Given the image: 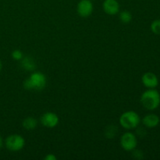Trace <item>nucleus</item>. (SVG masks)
Returning a JSON list of instances; mask_svg holds the SVG:
<instances>
[{"instance_id":"nucleus-6","label":"nucleus","mask_w":160,"mask_h":160,"mask_svg":"<svg viewBox=\"0 0 160 160\" xmlns=\"http://www.w3.org/2000/svg\"><path fill=\"white\" fill-rule=\"evenodd\" d=\"M94 9L92 0H81L77 6V11L80 17L86 18L91 16Z\"/></svg>"},{"instance_id":"nucleus-2","label":"nucleus","mask_w":160,"mask_h":160,"mask_svg":"<svg viewBox=\"0 0 160 160\" xmlns=\"http://www.w3.org/2000/svg\"><path fill=\"white\" fill-rule=\"evenodd\" d=\"M46 77L41 72H34L23 82V87L27 90L41 91L46 85Z\"/></svg>"},{"instance_id":"nucleus-16","label":"nucleus","mask_w":160,"mask_h":160,"mask_svg":"<svg viewBox=\"0 0 160 160\" xmlns=\"http://www.w3.org/2000/svg\"><path fill=\"white\" fill-rule=\"evenodd\" d=\"M11 56H12V59H15V60H21L22 58L23 57V52L19 49H16L12 51Z\"/></svg>"},{"instance_id":"nucleus-3","label":"nucleus","mask_w":160,"mask_h":160,"mask_svg":"<svg viewBox=\"0 0 160 160\" xmlns=\"http://www.w3.org/2000/svg\"><path fill=\"white\" fill-rule=\"evenodd\" d=\"M141 123V117L136 112L132 110L123 112L120 117V123L126 130L136 129Z\"/></svg>"},{"instance_id":"nucleus-8","label":"nucleus","mask_w":160,"mask_h":160,"mask_svg":"<svg viewBox=\"0 0 160 160\" xmlns=\"http://www.w3.org/2000/svg\"><path fill=\"white\" fill-rule=\"evenodd\" d=\"M142 84L147 88H156L159 85L158 77L152 72H147L144 73L142 78Z\"/></svg>"},{"instance_id":"nucleus-9","label":"nucleus","mask_w":160,"mask_h":160,"mask_svg":"<svg viewBox=\"0 0 160 160\" xmlns=\"http://www.w3.org/2000/svg\"><path fill=\"white\" fill-rule=\"evenodd\" d=\"M102 9L109 15H116L120 11V4L117 0H105L102 3Z\"/></svg>"},{"instance_id":"nucleus-13","label":"nucleus","mask_w":160,"mask_h":160,"mask_svg":"<svg viewBox=\"0 0 160 160\" xmlns=\"http://www.w3.org/2000/svg\"><path fill=\"white\" fill-rule=\"evenodd\" d=\"M118 132V128L114 125H110L105 131V136L108 138H113Z\"/></svg>"},{"instance_id":"nucleus-19","label":"nucleus","mask_w":160,"mask_h":160,"mask_svg":"<svg viewBox=\"0 0 160 160\" xmlns=\"http://www.w3.org/2000/svg\"><path fill=\"white\" fill-rule=\"evenodd\" d=\"M45 160H56L57 159H56V156L53 154H48L45 157V159H44Z\"/></svg>"},{"instance_id":"nucleus-21","label":"nucleus","mask_w":160,"mask_h":160,"mask_svg":"<svg viewBox=\"0 0 160 160\" xmlns=\"http://www.w3.org/2000/svg\"><path fill=\"white\" fill-rule=\"evenodd\" d=\"M2 62L1 59H0V71L2 70Z\"/></svg>"},{"instance_id":"nucleus-11","label":"nucleus","mask_w":160,"mask_h":160,"mask_svg":"<svg viewBox=\"0 0 160 160\" xmlns=\"http://www.w3.org/2000/svg\"><path fill=\"white\" fill-rule=\"evenodd\" d=\"M20 66L27 71H34L36 69V63L34 59L30 56H24L20 60Z\"/></svg>"},{"instance_id":"nucleus-5","label":"nucleus","mask_w":160,"mask_h":160,"mask_svg":"<svg viewBox=\"0 0 160 160\" xmlns=\"http://www.w3.org/2000/svg\"><path fill=\"white\" fill-rule=\"evenodd\" d=\"M120 145L125 151H133L138 145L137 136L130 131L125 132L120 137Z\"/></svg>"},{"instance_id":"nucleus-17","label":"nucleus","mask_w":160,"mask_h":160,"mask_svg":"<svg viewBox=\"0 0 160 160\" xmlns=\"http://www.w3.org/2000/svg\"><path fill=\"white\" fill-rule=\"evenodd\" d=\"M132 156H133V157L136 159H143V157H144L143 152H142L141 150H138V149H136V148H134V149L133 150Z\"/></svg>"},{"instance_id":"nucleus-14","label":"nucleus","mask_w":160,"mask_h":160,"mask_svg":"<svg viewBox=\"0 0 160 160\" xmlns=\"http://www.w3.org/2000/svg\"><path fill=\"white\" fill-rule=\"evenodd\" d=\"M120 20L123 23H129L132 20V15L129 11L123 10L120 13Z\"/></svg>"},{"instance_id":"nucleus-1","label":"nucleus","mask_w":160,"mask_h":160,"mask_svg":"<svg viewBox=\"0 0 160 160\" xmlns=\"http://www.w3.org/2000/svg\"><path fill=\"white\" fill-rule=\"evenodd\" d=\"M141 103L148 110H155L160 105V94L155 88H148L141 96Z\"/></svg>"},{"instance_id":"nucleus-7","label":"nucleus","mask_w":160,"mask_h":160,"mask_svg":"<svg viewBox=\"0 0 160 160\" xmlns=\"http://www.w3.org/2000/svg\"><path fill=\"white\" fill-rule=\"evenodd\" d=\"M59 119L57 114L52 112H47L41 117L40 122L43 126L48 128H53L59 123Z\"/></svg>"},{"instance_id":"nucleus-10","label":"nucleus","mask_w":160,"mask_h":160,"mask_svg":"<svg viewBox=\"0 0 160 160\" xmlns=\"http://www.w3.org/2000/svg\"><path fill=\"white\" fill-rule=\"evenodd\" d=\"M160 119L156 114L149 113L145 115L142 119V123L148 128H154L159 124Z\"/></svg>"},{"instance_id":"nucleus-4","label":"nucleus","mask_w":160,"mask_h":160,"mask_svg":"<svg viewBox=\"0 0 160 160\" xmlns=\"http://www.w3.org/2000/svg\"><path fill=\"white\" fill-rule=\"evenodd\" d=\"M4 144L9 151L18 152L24 147L25 140L20 134H11L6 138Z\"/></svg>"},{"instance_id":"nucleus-15","label":"nucleus","mask_w":160,"mask_h":160,"mask_svg":"<svg viewBox=\"0 0 160 160\" xmlns=\"http://www.w3.org/2000/svg\"><path fill=\"white\" fill-rule=\"evenodd\" d=\"M151 30L155 34L159 35L160 34V19L154 20L151 23Z\"/></svg>"},{"instance_id":"nucleus-12","label":"nucleus","mask_w":160,"mask_h":160,"mask_svg":"<svg viewBox=\"0 0 160 160\" xmlns=\"http://www.w3.org/2000/svg\"><path fill=\"white\" fill-rule=\"evenodd\" d=\"M22 126L27 131H33L38 126V121L34 117H28L23 120V123H22Z\"/></svg>"},{"instance_id":"nucleus-20","label":"nucleus","mask_w":160,"mask_h":160,"mask_svg":"<svg viewBox=\"0 0 160 160\" xmlns=\"http://www.w3.org/2000/svg\"><path fill=\"white\" fill-rule=\"evenodd\" d=\"M3 145H4V141H3V139H2V136L0 135V149H1V148H2Z\"/></svg>"},{"instance_id":"nucleus-18","label":"nucleus","mask_w":160,"mask_h":160,"mask_svg":"<svg viewBox=\"0 0 160 160\" xmlns=\"http://www.w3.org/2000/svg\"><path fill=\"white\" fill-rule=\"evenodd\" d=\"M137 134L139 136V137H141V138L145 137V136L146 135V131H145V128H138V129H137Z\"/></svg>"}]
</instances>
